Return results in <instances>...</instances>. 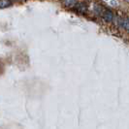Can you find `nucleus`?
I'll list each match as a JSON object with an SVG mask.
<instances>
[{
    "label": "nucleus",
    "instance_id": "4",
    "mask_svg": "<svg viewBox=\"0 0 129 129\" xmlns=\"http://www.w3.org/2000/svg\"><path fill=\"white\" fill-rule=\"evenodd\" d=\"M75 8H76V10H77L79 13H82L84 14L85 13V11H86V6L84 5V3H81V4H78V5H75Z\"/></svg>",
    "mask_w": 129,
    "mask_h": 129
},
{
    "label": "nucleus",
    "instance_id": "1",
    "mask_svg": "<svg viewBox=\"0 0 129 129\" xmlns=\"http://www.w3.org/2000/svg\"><path fill=\"white\" fill-rule=\"evenodd\" d=\"M118 23L122 26L125 30L129 31V19H120L118 20Z\"/></svg>",
    "mask_w": 129,
    "mask_h": 129
},
{
    "label": "nucleus",
    "instance_id": "2",
    "mask_svg": "<svg viewBox=\"0 0 129 129\" xmlns=\"http://www.w3.org/2000/svg\"><path fill=\"white\" fill-rule=\"evenodd\" d=\"M102 17H103L107 21H112V20H113V14H112V12L109 11V10H105L103 13H102Z\"/></svg>",
    "mask_w": 129,
    "mask_h": 129
},
{
    "label": "nucleus",
    "instance_id": "5",
    "mask_svg": "<svg viewBox=\"0 0 129 129\" xmlns=\"http://www.w3.org/2000/svg\"><path fill=\"white\" fill-rule=\"evenodd\" d=\"M64 4L67 7H74L76 5V0H64Z\"/></svg>",
    "mask_w": 129,
    "mask_h": 129
},
{
    "label": "nucleus",
    "instance_id": "3",
    "mask_svg": "<svg viewBox=\"0 0 129 129\" xmlns=\"http://www.w3.org/2000/svg\"><path fill=\"white\" fill-rule=\"evenodd\" d=\"M12 5L11 0H0V9H5Z\"/></svg>",
    "mask_w": 129,
    "mask_h": 129
}]
</instances>
